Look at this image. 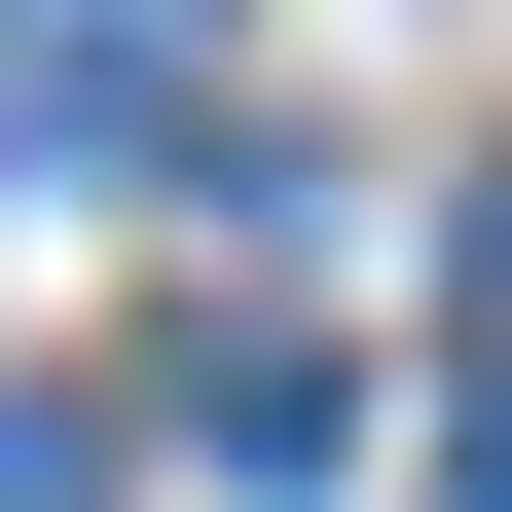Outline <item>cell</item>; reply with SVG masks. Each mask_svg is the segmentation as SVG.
<instances>
[{
	"label": "cell",
	"mask_w": 512,
	"mask_h": 512,
	"mask_svg": "<svg viewBox=\"0 0 512 512\" xmlns=\"http://www.w3.org/2000/svg\"><path fill=\"white\" fill-rule=\"evenodd\" d=\"M330 439H366V403H330V366H293V330H183V476H220V512H293V476H330Z\"/></svg>",
	"instance_id": "2"
},
{
	"label": "cell",
	"mask_w": 512,
	"mask_h": 512,
	"mask_svg": "<svg viewBox=\"0 0 512 512\" xmlns=\"http://www.w3.org/2000/svg\"><path fill=\"white\" fill-rule=\"evenodd\" d=\"M476 330H512V147H476Z\"/></svg>",
	"instance_id": "5"
},
{
	"label": "cell",
	"mask_w": 512,
	"mask_h": 512,
	"mask_svg": "<svg viewBox=\"0 0 512 512\" xmlns=\"http://www.w3.org/2000/svg\"><path fill=\"white\" fill-rule=\"evenodd\" d=\"M439 476H476V512H512V330H476V403H439Z\"/></svg>",
	"instance_id": "4"
},
{
	"label": "cell",
	"mask_w": 512,
	"mask_h": 512,
	"mask_svg": "<svg viewBox=\"0 0 512 512\" xmlns=\"http://www.w3.org/2000/svg\"><path fill=\"white\" fill-rule=\"evenodd\" d=\"M0 147H183V0H0Z\"/></svg>",
	"instance_id": "1"
},
{
	"label": "cell",
	"mask_w": 512,
	"mask_h": 512,
	"mask_svg": "<svg viewBox=\"0 0 512 512\" xmlns=\"http://www.w3.org/2000/svg\"><path fill=\"white\" fill-rule=\"evenodd\" d=\"M0 512H110V439H74V403H0Z\"/></svg>",
	"instance_id": "3"
}]
</instances>
